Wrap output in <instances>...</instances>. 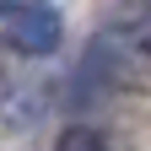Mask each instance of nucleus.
Wrapping results in <instances>:
<instances>
[{
	"label": "nucleus",
	"mask_w": 151,
	"mask_h": 151,
	"mask_svg": "<svg viewBox=\"0 0 151 151\" xmlns=\"http://www.w3.org/2000/svg\"><path fill=\"white\" fill-rule=\"evenodd\" d=\"M60 151H108V140H103L92 124H70L65 135H60Z\"/></svg>",
	"instance_id": "f03ea898"
},
{
	"label": "nucleus",
	"mask_w": 151,
	"mask_h": 151,
	"mask_svg": "<svg viewBox=\"0 0 151 151\" xmlns=\"http://www.w3.org/2000/svg\"><path fill=\"white\" fill-rule=\"evenodd\" d=\"M22 60H27V54L16 49L11 38H0V92H11V86H16V76H22Z\"/></svg>",
	"instance_id": "7ed1b4c3"
},
{
	"label": "nucleus",
	"mask_w": 151,
	"mask_h": 151,
	"mask_svg": "<svg viewBox=\"0 0 151 151\" xmlns=\"http://www.w3.org/2000/svg\"><path fill=\"white\" fill-rule=\"evenodd\" d=\"M6 38L22 54H54L60 49V16L49 11V0L43 6H16V11H6Z\"/></svg>",
	"instance_id": "f257e3e1"
},
{
	"label": "nucleus",
	"mask_w": 151,
	"mask_h": 151,
	"mask_svg": "<svg viewBox=\"0 0 151 151\" xmlns=\"http://www.w3.org/2000/svg\"><path fill=\"white\" fill-rule=\"evenodd\" d=\"M16 6H43V0H0V11H16Z\"/></svg>",
	"instance_id": "20e7f679"
}]
</instances>
